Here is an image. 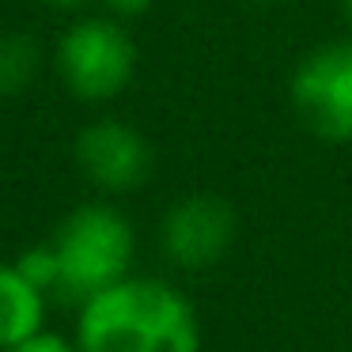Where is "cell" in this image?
Returning <instances> with one entry per match:
<instances>
[{"instance_id": "8fae6325", "label": "cell", "mask_w": 352, "mask_h": 352, "mask_svg": "<svg viewBox=\"0 0 352 352\" xmlns=\"http://www.w3.org/2000/svg\"><path fill=\"white\" fill-rule=\"evenodd\" d=\"M118 19H133V16H144L152 8V0H102Z\"/></svg>"}, {"instance_id": "52a82bcc", "label": "cell", "mask_w": 352, "mask_h": 352, "mask_svg": "<svg viewBox=\"0 0 352 352\" xmlns=\"http://www.w3.org/2000/svg\"><path fill=\"white\" fill-rule=\"evenodd\" d=\"M42 296L46 292L34 288L16 265H0V349L4 352L42 333V318H46Z\"/></svg>"}, {"instance_id": "7a4b0ae2", "label": "cell", "mask_w": 352, "mask_h": 352, "mask_svg": "<svg viewBox=\"0 0 352 352\" xmlns=\"http://www.w3.org/2000/svg\"><path fill=\"white\" fill-rule=\"evenodd\" d=\"M61 276L57 292L84 307L99 292L114 288L129 276L133 265V228L110 205H80L65 216L54 239Z\"/></svg>"}, {"instance_id": "8992f818", "label": "cell", "mask_w": 352, "mask_h": 352, "mask_svg": "<svg viewBox=\"0 0 352 352\" xmlns=\"http://www.w3.org/2000/svg\"><path fill=\"white\" fill-rule=\"evenodd\" d=\"M76 163L99 190L129 193L152 170V148L133 125L95 122L76 137Z\"/></svg>"}, {"instance_id": "5b68a950", "label": "cell", "mask_w": 352, "mask_h": 352, "mask_svg": "<svg viewBox=\"0 0 352 352\" xmlns=\"http://www.w3.org/2000/svg\"><path fill=\"white\" fill-rule=\"evenodd\" d=\"M235 231V208L220 193H190L167 208L160 243L170 265L186 269V273H205L228 258Z\"/></svg>"}, {"instance_id": "4fadbf2b", "label": "cell", "mask_w": 352, "mask_h": 352, "mask_svg": "<svg viewBox=\"0 0 352 352\" xmlns=\"http://www.w3.org/2000/svg\"><path fill=\"white\" fill-rule=\"evenodd\" d=\"M341 8H344V19H349V27H352V0H341Z\"/></svg>"}, {"instance_id": "30bf717a", "label": "cell", "mask_w": 352, "mask_h": 352, "mask_svg": "<svg viewBox=\"0 0 352 352\" xmlns=\"http://www.w3.org/2000/svg\"><path fill=\"white\" fill-rule=\"evenodd\" d=\"M8 352H80V344L65 341V337H57V333H34V337H27L23 344H16V349H8Z\"/></svg>"}, {"instance_id": "9c48e42d", "label": "cell", "mask_w": 352, "mask_h": 352, "mask_svg": "<svg viewBox=\"0 0 352 352\" xmlns=\"http://www.w3.org/2000/svg\"><path fill=\"white\" fill-rule=\"evenodd\" d=\"M16 269L27 276V280L34 284V288H42V292H50V288H57V276H61V261H57V250H54V243H46V246H31V250H23L16 258Z\"/></svg>"}, {"instance_id": "3957f363", "label": "cell", "mask_w": 352, "mask_h": 352, "mask_svg": "<svg viewBox=\"0 0 352 352\" xmlns=\"http://www.w3.org/2000/svg\"><path fill=\"white\" fill-rule=\"evenodd\" d=\"M57 69L76 99L107 102L125 91L137 69V46L118 19H80L57 46Z\"/></svg>"}, {"instance_id": "6da1fadb", "label": "cell", "mask_w": 352, "mask_h": 352, "mask_svg": "<svg viewBox=\"0 0 352 352\" xmlns=\"http://www.w3.org/2000/svg\"><path fill=\"white\" fill-rule=\"evenodd\" d=\"M80 352H201L190 299L155 276H125L80 307Z\"/></svg>"}, {"instance_id": "ba28073f", "label": "cell", "mask_w": 352, "mask_h": 352, "mask_svg": "<svg viewBox=\"0 0 352 352\" xmlns=\"http://www.w3.org/2000/svg\"><path fill=\"white\" fill-rule=\"evenodd\" d=\"M38 69V50L23 34H0V99L19 95Z\"/></svg>"}, {"instance_id": "7c38bea8", "label": "cell", "mask_w": 352, "mask_h": 352, "mask_svg": "<svg viewBox=\"0 0 352 352\" xmlns=\"http://www.w3.org/2000/svg\"><path fill=\"white\" fill-rule=\"evenodd\" d=\"M46 4H57V8H80L84 0H46Z\"/></svg>"}, {"instance_id": "277c9868", "label": "cell", "mask_w": 352, "mask_h": 352, "mask_svg": "<svg viewBox=\"0 0 352 352\" xmlns=\"http://www.w3.org/2000/svg\"><path fill=\"white\" fill-rule=\"evenodd\" d=\"M292 110L318 140H352V42L318 46L296 65Z\"/></svg>"}]
</instances>
